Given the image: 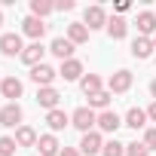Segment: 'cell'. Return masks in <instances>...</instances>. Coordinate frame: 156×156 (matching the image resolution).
I'll return each mask as SVG.
<instances>
[{
    "label": "cell",
    "instance_id": "836d02e7",
    "mask_svg": "<svg viewBox=\"0 0 156 156\" xmlns=\"http://www.w3.org/2000/svg\"><path fill=\"white\" fill-rule=\"evenodd\" d=\"M0 25H3V12H0Z\"/></svg>",
    "mask_w": 156,
    "mask_h": 156
},
{
    "label": "cell",
    "instance_id": "4dcf8cb0",
    "mask_svg": "<svg viewBox=\"0 0 156 156\" xmlns=\"http://www.w3.org/2000/svg\"><path fill=\"white\" fill-rule=\"evenodd\" d=\"M58 156H83V153H80V150H73V147H64Z\"/></svg>",
    "mask_w": 156,
    "mask_h": 156
},
{
    "label": "cell",
    "instance_id": "5b68a950",
    "mask_svg": "<svg viewBox=\"0 0 156 156\" xmlns=\"http://www.w3.org/2000/svg\"><path fill=\"white\" fill-rule=\"evenodd\" d=\"M22 116H25V113H22V107H19L16 101H9L3 110H0V126H6V129H16V126L22 122Z\"/></svg>",
    "mask_w": 156,
    "mask_h": 156
},
{
    "label": "cell",
    "instance_id": "603a6c76",
    "mask_svg": "<svg viewBox=\"0 0 156 156\" xmlns=\"http://www.w3.org/2000/svg\"><path fill=\"white\" fill-rule=\"evenodd\" d=\"M80 86H83V95L89 98V95H95V92H101V80L95 73H86L83 80H80Z\"/></svg>",
    "mask_w": 156,
    "mask_h": 156
},
{
    "label": "cell",
    "instance_id": "7c38bea8",
    "mask_svg": "<svg viewBox=\"0 0 156 156\" xmlns=\"http://www.w3.org/2000/svg\"><path fill=\"white\" fill-rule=\"evenodd\" d=\"M37 141H40V138H37V132H34L31 126H19V129H16V144H19V147H37Z\"/></svg>",
    "mask_w": 156,
    "mask_h": 156
},
{
    "label": "cell",
    "instance_id": "277c9868",
    "mask_svg": "<svg viewBox=\"0 0 156 156\" xmlns=\"http://www.w3.org/2000/svg\"><path fill=\"white\" fill-rule=\"evenodd\" d=\"M0 52H3L6 58H12V55L22 58V52H25L22 37H19V34H3V37H0Z\"/></svg>",
    "mask_w": 156,
    "mask_h": 156
},
{
    "label": "cell",
    "instance_id": "e575fe53",
    "mask_svg": "<svg viewBox=\"0 0 156 156\" xmlns=\"http://www.w3.org/2000/svg\"><path fill=\"white\" fill-rule=\"evenodd\" d=\"M153 46H156V34H153Z\"/></svg>",
    "mask_w": 156,
    "mask_h": 156
},
{
    "label": "cell",
    "instance_id": "ba28073f",
    "mask_svg": "<svg viewBox=\"0 0 156 156\" xmlns=\"http://www.w3.org/2000/svg\"><path fill=\"white\" fill-rule=\"evenodd\" d=\"M22 31H25V34H28L34 43H40V37L46 34V22H43V19H34V16H28V19L22 22Z\"/></svg>",
    "mask_w": 156,
    "mask_h": 156
},
{
    "label": "cell",
    "instance_id": "44dd1931",
    "mask_svg": "<svg viewBox=\"0 0 156 156\" xmlns=\"http://www.w3.org/2000/svg\"><path fill=\"white\" fill-rule=\"evenodd\" d=\"M46 122H49L52 132H61V129L70 122V116H67L64 110H49V113H46Z\"/></svg>",
    "mask_w": 156,
    "mask_h": 156
},
{
    "label": "cell",
    "instance_id": "d6a6232c",
    "mask_svg": "<svg viewBox=\"0 0 156 156\" xmlns=\"http://www.w3.org/2000/svg\"><path fill=\"white\" fill-rule=\"evenodd\" d=\"M150 95H153V98H156V80H153V83H150Z\"/></svg>",
    "mask_w": 156,
    "mask_h": 156
},
{
    "label": "cell",
    "instance_id": "d590c367",
    "mask_svg": "<svg viewBox=\"0 0 156 156\" xmlns=\"http://www.w3.org/2000/svg\"><path fill=\"white\" fill-rule=\"evenodd\" d=\"M0 83H3V80H0Z\"/></svg>",
    "mask_w": 156,
    "mask_h": 156
},
{
    "label": "cell",
    "instance_id": "2e32d148",
    "mask_svg": "<svg viewBox=\"0 0 156 156\" xmlns=\"http://www.w3.org/2000/svg\"><path fill=\"white\" fill-rule=\"evenodd\" d=\"M58 98H61V95H58L52 86L37 92V101H40V107H46V110H58Z\"/></svg>",
    "mask_w": 156,
    "mask_h": 156
},
{
    "label": "cell",
    "instance_id": "f546056e",
    "mask_svg": "<svg viewBox=\"0 0 156 156\" xmlns=\"http://www.w3.org/2000/svg\"><path fill=\"white\" fill-rule=\"evenodd\" d=\"M55 9H61V12H70V9H73V0H58V3H55Z\"/></svg>",
    "mask_w": 156,
    "mask_h": 156
},
{
    "label": "cell",
    "instance_id": "9a60e30c",
    "mask_svg": "<svg viewBox=\"0 0 156 156\" xmlns=\"http://www.w3.org/2000/svg\"><path fill=\"white\" fill-rule=\"evenodd\" d=\"M153 49H156V46H153L150 37H138V40L132 43V55H135V58H150Z\"/></svg>",
    "mask_w": 156,
    "mask_h": 156
},
{
    "label": "cell",
    "instance_id": "9c48e42d",
    "mask_svg": "<svg viewBox=\"0 0 156 156\" xmlns=\"http://www.w3.org/2000/svg\"><path fill=\"white\" fill-rule=\"evenodd\" d=\"M49 52H52L55 58H61V61H70V55H73V43L64 40V37H55L52 46H49Z\"/></svg>",
    "mask_w": 156,
    "mask_h": 156
},
{
    "label": "cell",
    "instance_id": "cb8c5ba5",
    "mask_svg": "<svg viewBox=\"0 0 156 156\" xmlns=\"http://www.w3.org/2000/svg\"><path fill=\"white\" fill-rule=\"evenodd\" d=\"M55 9V3H49V0H31V12H34V19H43V16H49Z\"/></svg>",
    "mask_w": 156,
    "mask_h": 156
},
{
    "label": "cell",
    "instance_id": "4316f807",
    "mask_svg": "<svg viewBox=\"0 0 156 156\" xmlns=\"http://www.w3.org/2000/svg\"><path fill=\"white\" fill-rule=\"evenodd\" d=\"M16 150H19L16 138H0V156H16Z\"/></svg>",
    "mask_w": 156,
    "mask_h": 156
},
{
    "label": "cell",
    "instance_id": "83f0119b",
    "mask_svg": "<svg viewBox=\"0 0 156 156\" xmlns=\"http://www.w3.org/2000/svg\"><path fill=\"white\" fill-rule=\"evenodd\" d=\"M126 156H150V150H147V144L141 141H135V144H126Z\"/></svg>",
    "mask_w": 156,
    "mask_h": 156
},
{
    "label": "cell",
    "instance_id": "f1b7e54d",
    "mask_svg": "<svg viewBox=\"0 0 156 156\" xmlns=\"http://www.w3.org/2000/svg\"><path fill=\"white\" fill-rule=\"evenodd\" d=\"M144 144H147V150H156V129L144 132Z\"/></svg>",
    "mask_w": 156,
    "mask_h": 156
},
{
    "label": "cell",
    "instance_id": "d6986e66",
    "mask_svg": "<svg viewBox=\"0 0 156 156\" xmlns=\"http://www.w3.org/2000/svg\"><path fill=\"white\" fill-rule=\"evenodd\" d=\"M126 31H129V25H126V19H122V16L107 19V34H110L113 40H122V37H126Z\"/></svg>",
    "mask_w": 156,
    "mask_h": 156
},
{
    "label": "cell",
    "instance_id": "4fadbf2b",
    "mask_svg": "<svg viewBox=\"0 0 156 156\" xmlns=\"http://www.w3.org/2000/svg\"><path fill=\"white\" fill-rule=\"evenodd\" d=\"M37 150H40V156H58V153H61V150H58V138H55V135H40Z\"/></svg>",
    "mask_w": 156,
    "mask_h": 156
},
{
    "label": "cell",
    "instance_id": "7a4b0ae2",
    "mask_svg": "<svg viewBox=\"0 0 156 156\" xmlns=\"http://www.w3.org/2000/svg\"><path fill=\"white\" fill-rule=\"evenodd\" d=\"M132 89V70H116L110 73V80H107V92L110 95H122Z\"/></svg>",
    "mask_w": 156,
    "mask_h": 156
},
{
    "label": "cell",
    "instance_id": "ffe728a7",
    "mask_svg": "<svg viewBox=\"0 0 156 156\" xmlns=\"http://www.w3.org/2000/svg\"><path fill=\"white\" fill-rule=\"evenodd\" d=\"M138 31H141V37L156 34V16L153 12H138Z\"/></svg>",
    "mask_w": 156,
    "mask_h": 156
},
{
    "label": "cell",
    "instance_id": "484cf974",
    "mask_svg": "<svg viewBox=\"0 0 156 156\" xmlns=\"http://www.w3.org/2000/svg\"><path fill=\"white\" fill-rule=\"evenodd\" d=\"M101 156H126V144H119V141H107L104 150H101Z\"/></svg>",
    "mask_w": 156,
    "mask_h": 156
},
{
    "label": "cell",
    "instance_id": "6da1fadb",
    "mask_svg": "<svg viewBox=\"0 0 156 156\" xmlns=\"http://www.w3.org/2000/svg\"><path fill=\"white\" fill-rule=\"evenodd\" d=\"M70 126H76V129L86 135V132H92V126H98V116H95L92 107H76L73 116H70Z\"/></svg>",
    "mask_w": 156,
    "mask_h": 156
},
{
    "label": "cell",
    "instance_id": "e0dca14e",
    "mask_svg": "<svg viewBox=\"0 0 156 156\" xmlns=\"http://www.w3.org/2000/svg\"><path fill=\"white\" fill-rule=\"evenodd\" d=\"M122 126H129V129H135V132H138V129H144V126H147V110L132 107V110L126 113V122H122Z\"/></svg>",
    "mask_w": 156,
    "mask_h": 156
},
{
    "label": "cell",
    "instance_id": "1f68e13d",
    "mask_svg": "<svg viewBox=\"0 0 156 156\" xmlns=\"http://www.w3.org/2000/svg\"><path fill=\"white\" fill-rule=\"evenodd\" d=\"M147 119H153V122H156V101L150 104V110H147Z\"/></svg>",
    "mask_w": 156,
    "mask_h": 156
},
{
    "label": "cell",
    "instance_id": "7402d4cb",
    "mask_svg": "<svg viewBox=\"0 0 156 156\" xmlns=\"http://www.w3.org/2000/svg\"><path fill=\"white\" fill-rule=\"evenodd\" d=\"M67 40H70L73 46L86 43V40H89V28H86V25H67Z\"/></svg>",
    "mask_w": 156,
    "mask_h": 156
},
{
    "label": "cell",
    "instance_id": "5bb4252c",
    "mask_svg": "<svg viewBox=\"0 0 156 156\" xmlns=\"http://www.w3.org/2000/svg\"><path fill=\"white\" fill-rule=\"evenodd\" d=\"M58 76H64V80H80V76H83V64L76 61V58H70V61H61V70H58Z\"/></svg>",
    "mask_w": 156,
    "mask_h": 156
},
{
    "label": "cell",
    "instance_id": "8fae6325",
    "mask_svg": "<svg viewBox=\"0 0 156 156\" xmlns=\"http://www.w3.org/2000/svg\"><path fill=\"white\" fill-rule=\"evenodd\" d=\"M43 46L40 43H31V46H25V52H22V61L25 64H31V67H37V64H43Z\"/></svg>",
    "mask_w": 156,
    "mask_h": 156
},
{
    "label": "cell",
    "instance_id": "d4e9b609",
    "mask_svg": "<svg viewBox=\"0 0 156 156\" xmlns=\"http://www.w3.org/2000/svg\"><path fill=\"white\" fill-rule=\"evenodd\" d=\"M110 98H113V95L101 89V92H95V95H89V107H101V110H107V104H110Z\"/></svg>",
    "mask_w": 156,
    "mask_h": 156
},
{
    "label": "cell",
    "instance_id": "52a82bcc",
    "mask_svg": "<svg viewBox=\"0 0 156 156\" xmlns=\"http://www.w3.org/2000/svg\"><path fill=\"white\" fill-rule=\"evenodd\" d=\"M101 150H104L101 135H98V132H86V135H83V141H80V153H86V156H98Z\"/></svg>",
    "mask_w": 156,
    "mask_h": 156
},
{
    "label": "cell",
    "instance_id": "8992f818",
    "mask_svg": "<svg viewBox=\"0 0 156 156\" xmlns=\"http://www.w3.org/2000/svg\"><path fill=\"white\" fill-rule=\"evenodd\" d=\"M83 25H86L89 31L107 28V16H104V9H101V6H89V9H86V16H83Z\"/></svg>",
    "mask_w": 156,
    "mask_h": 156
},
{
    "label": "cell",
    "instance_id": "30bf717a",
    "mask_svg": "<svg viewBox=\"0 0 156 156\" xmlns=\"http://www.w3.org/2000/svg\"><path fill=\"white\" fill-rule=\"evenodd\" d=\"M119 126H122V119L116 116V110H101L98 113V129L101 132H116Z\"/></svg>",
    "mask_w": 156,
    "mask_h": 156
},
{
    "label": "cell",
    "instance_id": "3957f363",
    "mask_svg": "<svg viewBox=\"0 0 156 156\" xmlns=\"http://www.w3.org/2000/svg\"><path fill=\"white\" fill-rule=\"evenodd\" d=\"M55 76H58V70L49 67V64H37V67H31V80H34L40 89H49V86L55 83Z\"/></svg>",
    "mask_w": 156,
    "mask_h": 156
},
{
    "label": "cell",
    "instance_id": "ac0fdd59",
    "mask_svg": "<svg viewBox=\"0 0 156 156\" xmlns=\"http://www.w3.org/2000/svg\"><path fill=\"white\" fill-rule=\"evenodd\" d=\"M0 92H3V98H22V80H16V76H6L3 83H0Z\"/></svg>",
    "mask_w": 156,
    "mask_h": 156
}]
</instances>
